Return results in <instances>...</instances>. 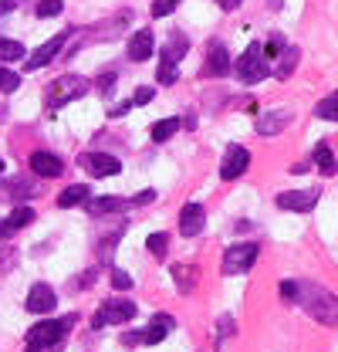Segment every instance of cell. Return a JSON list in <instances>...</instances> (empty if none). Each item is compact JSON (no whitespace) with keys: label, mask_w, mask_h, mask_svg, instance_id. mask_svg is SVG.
<instances>
[{"label":"cell","mask_w":338,"mask_h":352,"mask_svg":"<svg viewBox=\"0 0 338 352\" xmlns=\"http://www.w3.org/2000/svg\"><path fill=\"white\" fill-rule=\"evenodd\" d=\"M297 302L318 325H332V329L338 325V298L328 288H322V285H297Z\"/></svg>","instance_id":"cell-1"},{"label":"cell","mask_w":338,"mask_h":352,"mask_svg":"<svg viewBox=\"0 0 338 352\" xmlns=\"http://www.w3.org/2000/svg\"><path fill=\"white\" fill-rule=\"evenodd\" d=\"M71 322H75V315H65L58 322H38V325H31V332H27V352H44V349H51V346H58L68 336V325Z\"/></svg>","instance_id":"cell-2"},{"label":"cell","mask_w":338,"mask_h":352,"mask_svg":"<svg viewBox=\"0 0 338 352\" xmlns=\"http://www.w3.org/2000/svg\"><path fill=\"white\" fill-rule=\"evenodd\" d=\"M88 88H91V82L82 78V75H65V78H58V82L51 85V91H47V109H61V105L82 98Z\"/></svg>","instance_id":"cell-3"},{"label":"cell","mask_w":338,"mask_h":352,"mask_svg":"<svg viewBox=\"0 0 338 352\" xmlns=\"http://www.w3.org/2000/svg\"><path fill=\"white\" fill-rule=\"evenodd\" d=\"M237 75H240V82H247V85H257V82H264V78L271 75V65H267L260 44H251V47L240 54V61H237Z\"/></svg>","instance_id":"cell-4"},{"label":"cell","mask_w":338,"mask_h":352,"mask_svg":"<svg viewBox=\"0 0 338 352\" xmlns=\"http://www.w3.org/2000/svg\"><path fill=\"white\" fill-rule=\"evenodd\" d=\"M128 318H135V305L128 298H109L105 305L95 311L91 318V329H105V325H122Z\"/></svg>","instance_id":"cell-5"},{"label":"cell","mask_w":338,"mask_h":352,"mask_svg":"<svg viewBox=\"0 0 338 352\" xmlns=\"http://www.w3.org/2000/svg\"><path fill=\"white\" fill-rule=\"evenodd\" d=\"M257 261V244H234V248H227V254H223V274H244L251 264Z\"/></svg>","instance_id":"cell-6"},{"label":"cell","mask_w":338,"mask_h":352,"mask_svg":"<svg viewBox=\"0 0 338 352\" xmlns=\"http://www.w3.org/2000/svg\"><path fill=\"white\" fill-rule=\"evenodd\" d=\"M247 166H251V153L244 146H230L227 156H223V163H220V176L223 179H237V176L247 173Z\"/></svg>","instance_id":"cell-7"},{"label":"cell","mask_w":338,"mask_h":352,"mask_svg":"<svg viewBox=\"0 0 338 352\" xmlns=\"http://www.w3.org/2000/svg\"><path fill=\"white\" fill-rule=\"evenodd\" d=\"M318 190H288V193H281L278 197V207L281 210H295V214H308L315 204H318Z\"/></svg>","instance_id":"cell-8"},{"label":"cell","mask_w":338,"mask_h":352,"mask_svg":"<svg viewBox=\"0 0 338 352\" xmlns=\"http://www.w3.org/2000/svg\"><path fill=\"white\" fill-rule=\"evenodd\" d=\"M78 163H82L91 176H115V173H122V163H119L115 156H109V153H84Z\"/></svg>","instance_id":"cell-9"},{"label":"cell","mask_w":338,"mask_h":352,"mask_svg":"<svg viewBox=\"0 0 338 352\" xmlns=\"http://www.w3.org/2000/svg\"><path fill=\"white\" fill-rule=\"evenodd\" d=\"M65 38H68V34H58V38L44 41L38 51H31V58L24 61V68H27V72H38V68H44V65H47V61H54V58L61 54V47H65Z\"/></svg>","instance_id":"cell-10"},{"label":"cell","mask_w":338,"mask_h":352,"mask_svg":"<svg viewBox=\"0 0 338 352\" xmlns=\"http://www.w3.org/2000/svg\"><path fill=\"white\" fill-rule=\"evenodd\" d=\"M203 223H207V210L200 204H186L183 207V214H179V234L183 237H196L203 230Z\"/></svg>","instance_id":"cell-11"},{"label":"cell","mask_w":338,"mask_h":352,"mask_svg":"<svg viewBox=\"0 0 338 352\" xmlns=\"http://www.w3.org/2000/svg\"><path fill=\"white\" fill-rule=\"evenodd\" d=\"M27 311H38V315H44V311H51V308L58 305V298H54V288L51 285H31V292H27Z\"/></svg>","instance_id":"cell-12"},{"label":"cell","mask_w":338,"mask_h":352,"mask_svg":"<svg viewBox=\"0 0 338 352\" xmlns=\"http://www.w3.org/2000/svg\"><path fill=\"white\" fill-rule=\"evenodd\" d=\"M291 122V112L288 109H271L264 116H257V135H278Z\"/></svg>","instance_id":"cell-13"},{"label":"cell","mask_w":338,"mask_h":352,"mask_svg":"<svg viewBox=\"0 0 338 352\" xmlns=\"http://www.w3.org/2000/svg\"><path fill=\"white\" fill-rule=\"evenodd\" d=\"M230 72V54H227V47L223 44H210V54H207V65H203V75H210V78H223Z\"/></svg>","instance_id":"cell-14"},{"label":"cell","mask_w":338,"mask_h":352,"mask_svg":"<svg viewBox=\"0 0 338 352\" xmlns=\"http://www.w3.org/2000/svg\"><path fill=\"white\" fill-rule=\"evenodd\" d=\"M31 170L44 176V179H54V176L65 173V166H61V160L54 153H31Z\"/></svg>","instance_id":"cell-15"},{"label":"cell","mask_w":338,"mask_h":352,"mask_svg":"<svg viewBox=\"0 0 338 352\" xmlns=\"http://www.w3.org/2000/svg\"><path fill=\"white\" fill-rule=\"evenodd\" d=\"M172 325H176V322H172V315H156V318L149 322V329L142 332V342H146V346H156V342H163L169 332H172Z\"/></svg>","instance_id":"cell-16"},{"label":"cell","mask_w":338,"mask_h":352,"mask_svg":"<svg viewBox=\"0 0 338 352\" xmlns=\"http://www.w3.org/2000/svg\"><path fill=\"white\" fill-rule=\"evenodd\" d=\"M149 54H153V31L142 28V31H135L132 41H128V58H132V61H146Z\"/></svg>","instance_id":"cell-17"},{"label":"cell","mask_w":338,"mask_h":352,"mask_svg":"<svg viewBox=\"0 0 338 352\" xmlns=\"http://www.w3.org/2000/svg\"><path fill=\"white\" fill-rule=\"evenodd\" d=\"M297 58H301V51H297V47H281V54H278V65H274V75H278L281 82L295 75Z\"/></svg>","instance_id":"cell-18"},{"label":"cell","mask_w":338,"mask_h":352,"mask_svg":"<svg viewBox=\"0 0 338 352\" xmlns=\"http://www.w3.org/2000/svg\"><path fill=\"white\" fill-rule=\"evenodd\" d=\"M315 166H318L325 176L338 173V160H335V153H332L328 142H318V146H315Z\"/></svg>","instance_id":"cell-19"},{"label":"cell","mask_w":338,"mask_h":352,"mask_svg":"<svg viewBox=\"0 0 338 352\" xmlns=\"http://www.w3.org/2000/svg\"><path fill=\"white\" fill-rule=\"evenodd\" d=\"M84 207H88L91 217H102V214H115V210H122L126 204H122L119 197H98V200H84Z\"/></svg>","instance_id":"cell-20"},{"label":"cell","mask_w":338,"mask_h":352,"mask_svg":"<svg viewBox=\"0 0 338 352\" xmlns=\"http://www.w3.org/2000/svg\"><path fill=\"white\" fill-rule=\"evenodd\" d=\"M172 278H176V288L186 295V292H193V285H196V267H190V264H176V267H172Z\"/></svg>","instance_id":"cell-21"},{"label":"cell","mask_w":338,"mask_h":352,"mask_svg":"<svg viewBox=\"0 0 338 352\" xmlns=\"http://www.w3.org/2000/svg\"><path fill=\"white\" fill-rule=\"evenodd\" d=\"M88 197H91V190L82 186V183H75V186H68V190L58 197V207H78V204H84Z\"/></svg>","instance_id":"cell-22"},{"label":"cell","mask_w":338,"mask_h":352,"mask_svg":"<svg viewBox=\"0 0 338 352\" xmlns=\"http://www.w3.org/2000/svg\"><path fill=\"white\" fill-rule=\"evenodd\" d=\"M315 116H318V119H325V122H338V91L325 95V98L315 105Z\"/></svg>","instance_id":"cell-23"},{"label":"cell","mask_w":338,"mask_h":352,"mask_svg":"<svg viewBox=\"0 0 338 352\" xmlns=\"http://www.w3.org/2000/svg\"><path fill=\"white\" fill-rule=\"evenodd\" d=\"M186 47H190V44H186V38H183V34L176 31V34L169 38V44L163 47V61H172V65H176V61H179V58L186 54Z\"/></svg>","instance_id":"cell-24"},{"label":"cell","mask_w":338,"mask_h":352,"mask_svg":"<svg viewBox=\"0 0 338 352\" xmlns=\"http://www.w3.org/2000/svg\"><path fill=\"white\" fill-rule=\"evenodd\" d=\"M34 186L27 179H10V183H0V200L3 197H31Z\"/></svg>","instance_id":"cell-25"},{"label":"cell","mask_w":338,"mask_h":352,"mask_svg":"<svg viewBox=\"0 0 338 352\" xmlns=\"http://www.w3.org/2000/svg\"><path fill=\"white\" fill-rule=\"evenodd\" d=\"M176 129H179V119H159V122L153 126V142H166Z\"/></svg>","instance_id":"cell-26"},{"label":"cell","mask_w":338,"mask_h":352,"mask_svg":"<svg viewBox=\"0 0 338 352\" xmlns=\"http://www.w3.org/2000/svg\"><path fill=\"white\" fill-rule=\"evenodd\" d=\"M146 248H149V254H153V258H166V251H169V234H149Z\"/></svg>","instance_id":"cell-27"},{"label":"cell","mask_w":338,"mask_h":352,"mask_svg":"<svg viewBox=\"0 0 338 352\" xmlns=\"http://www.w3.org/2000/svg\"><path fill=\"white\" fill-rule=\"evenodd\" d=\"M21 58H24V44L0 41V61H21Z\"/></svg>","instance_id":"cell-28"},{"label":"cell","mask_w":338,"mask_h":352,"mask_svg":"<svg viewBox=\"0 0 338 352\" xmlns=\"http://www.w3.org/2000/svg\"><path fill=\"white\" fill-rule=\"evenodd\" d=\"M31 220H34V210H31V207H17V210L7 217V223H10L14 230H21V227H27Z\"/></svg>","instance_id":"cell-29"},{"label":"cell","mask_w":338,"mask_h":352,"mask_svg":"<svg viewBox=\"0 0 338 352\" xmlns=\"http://www.w3.org/2000/svg\"><path fill=\"white\" fill-rule=\"evenodd\" d=\"M65 10V0H41L38 3V17H58Z\"/></svg>","instance_id":"cell-30"},{"label":"cell","mask_w":338,"mask_h":352,"mask_svg":"<svg viewBox=\"0 0 338 352\" xmlns=\"http://www.w3.org/2000/svg\"><path fill=\"white\" fill-rule=\"evenodd\" d=\"M176 75H179V72H176V65H172V61H163V65H159V72H156V82L172 85V82H176Z\"/></svg>","instance_id":"cell-31"},{"label":"cell","mask_w":338,"mask_h":352,"mask_svg":"<svg viewBox=\"0 0 338 352\" xmlns=\"http://www.w3.org/2000/svg\"><path fill=\"white\" fill-rule=\"evenodd\" d=\"M17 85H21V78H17L14 72H7V68L0 65V91H14Z\"/></svg>","instance_id":"cell-32"},{"label":"cell","mask_w":338,"mask_h":352,"mask_svg":"<svg viewBox=\"0 0 338 352\" xmlns=\"http://www.w3.org/2000/svg\"><path fill=\"white\" fill-rule=\"evenodd\" d=\"M112 288H119V292H128V288H132V278H128L126 271L112 267Z\"/></svg>","instance_id":"cell-33"},{"label":"cell","mask_w":338,"mask_h":352,"mask_svg":"<svg viewBox=\"0 0 338 352\" xmlns=\"http://www.w3.org/2000/svg\"><path fill=\"white\" fill-rule=\"evenodd\" d=\"M281 298L288 305H297V281H281Z\"/></svg>","instance_id":"cell-34"},{"label":"cell","mask_w":338,"mask_h":352,"mask_svg":"<svg viewBox=\"0 0 338 352\" xmlns=\"http://www.w3.org/2000/svg\"><path fill=\"white\" fill-rule=\"evenodd\" d=\"M176 3H179V0H156V3H153V17H166V14H172Z\"/></svg>","instance_id":"cell-35"},{"label":"cell","mask_w":338,"mask_h":352,"mask_svg":"<svg viewBox=\"0 0 338 352\" xmlns=\"http://www.w3.org/2000/svg\"><path fill=\"white\" fill-rule=\"evenodd\" d=\"M281 47H284V38H281V34H274L271 41L264 44V58H278V54H281Z\"/></svg>","instance_id":"cell-36"},{"label":"cell","mask_w":338,"mask_h":352,"mask_svg":"<svg viewBox=\"0 0 338 352\" xmlns=\"http://www.w3.org/2000/svg\"><path fill=\"white\" fill-rule=\"evenodd\" d=\"M153 95H156L153 88H139V91L132 95V105H146V102H153Z\"/></svg>","instance_id":"cell-37"},{"label":"cell","mask_w":338,"mask_h":352,"mask_svg":"<svg viewBox=\"0 0 338 352\" xmlns=\"http://www.w3.org/2000/svg\"><path fill=\"white\" fill-rule=\"evenodd\" d=\"M153 200H156V193H153V190H142L139 197H132V204H135V207H139V204H153Z\"/></svg>","instance_id":"cell-38"},{"label":"cell","mask_w":338,"mask_h":352,"mask_svg":"<svg viewBox=\"0 0 338 352\" xmlns=\"http://www.w3.org/2000/svg\"><path fill=\"white\" fill-rule=\"evenodd\" d=\"M216 325H220L216 332H223V336H230V332H234V318H230V315H223V318H220Z\"/></svg>","instance_id":"cell-39"},{"label":"cell","mask_w":338,"mask_h":352,"mask_svg":"<svg viewBox=\"0 0 338 352\" xmlns=\"http://www.w3.org/2000/svg\"><path fill=\"white\" fill-rule=\"evenodd\" d=\"M98 88H102V91H112V88H115V72H112V75H102V78H98Z\"/></svg>","instance_id":"cell-40"},{"label":"cell","mask_w":338,"mask_h":352,"mask_svg":"<svg viewBox=\"0 0 338 352\" xmlns=\"http://www.w3.org/2000/svg\"><path fill=\"white\" fill-rule=\"evenodd\" d=\"M216 7H220V10H237L240 0H216Z\"/></svg>","instance_id":"cell-41"},{"label":"cell","mask_w":338,"mask_h":352,"mask_svg":"<svg viewBox=\"0 0 338 352\" xmlns=\"http://www.w3.org/2000/svg\"><path fill=\"white\" fill-rule=\"evenodd\" d=\"M128 109H132V102H122V105H115V109H112V116L119 119V116H126Z\"/></svg>","instance_id":"cell-42"},{"label":"cell","mask_w":338,"mask_h":352,"mask_svg":"<svg viewBox=\"0 0 338 352\" xmlns=\"http://www.w3.org/2000/svg\"><path fill=\"white\" fill-rule=\"evenodd\" d=\"M14 10V0H0V14H10Z\"/></svg>","instance_id":"cell-43"},{"label":"cell","mask_w":338,"mask_h":352,"mask_svg":"<svg viewBox=\"0 0 338 352\" xmlns=\"http://www.w3.org/2000/svg\"><path fill=\"white\" fill-rule=\"evenodd\" d=\"M122 342H126V346H135V342H139V336H135V332H128V336H122Z\"/></svg>","instance_id":"cell-44"},{"label":"cell","mask_w":338,"mask_h":352,"mask_svg":"<svg viewBox=\"0 0 338 352\" xmlns=\"http://www.w3.org/2000/svg\"><path fill=\"white\" fill-rule=\"evenodd\" d=\"M0 173H3V160H0Z\"/></svg>","instance_id":"cell-45"}]
</instances>
